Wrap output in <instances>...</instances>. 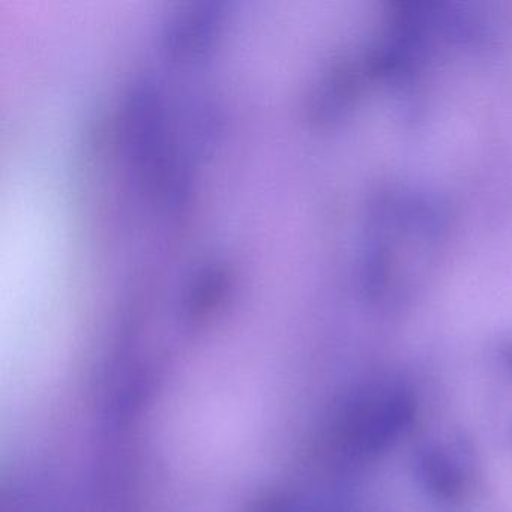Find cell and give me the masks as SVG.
<instances>
[{
	"mask_svg": "<svg viewBox=\"0 0 512 512\" xmlns=\"http://www.w3.org/2000/svg\"><path fill=\"white\" fill-rule=\"evenodd\" d=\"M415 410V397L403 383H365L344 398L335 419V433L347 451L364 457L377 455L406 434Z\"/></svg>",
	"mask_w": 512,
	"mask_h": 512,
	"instance_id": "cell-1",
	"label": "cell"
},
{
	"mask_svg": "<svg viewBox=\"0 0 512 512\" xmlns=\"http://www.w3.org/2000/svg\"><path fill=\"white\" fill-rule=\"evenodd\" d=\"M226 4L221 0H194L164 20L161 44L176 61H196L208 55L224 31Z\"/></svg>",
	"mask_w": 512,
	"mask_h": 512,
	"instance_id": "cell-2",
	"label": "cell"
},
{
	"mask_svg": "<svg viewBox=\"0 0 512 512\" xmlns=\"http://www.w3.org/2000/svg\"><path fill=\"white\" fill-rule=\"evenodd\" d=\"M416 473L427 490L443 500L464 496L469 485V463L463 449L449 445H430L418 452Z\"/></svg>",
	"mask_w": 512,
	"mask_h": 512,
	"instance_id": "cell-3",
	"label": "cell"
},
{
	"mask_svg": "<svg viewBox=\"0 0 512 512\" xmlns=\"http://www.w3.org/2000/svg\"><path fill=\"white\" fill-rule=\"evenodd\" d=\"M233 274L227 263L209 260L191 274L182 295V316L196 323L221 307L232 289Z\"/></svg>",
	"mask_w": 512,
	"mask_h": 512,
	"instance_id": "cell-4",
	"label": "cell"
},
{
	"mask_svg": "<svg viewBox=\"0 0 512 512\" xmlns=\"http://www.w3.org/2000/svg\"><path fill=\"white\" fill-rule=\"evenodd\" d=\"M506 358H508L509 365H511L512 368V349L509 350V353H506Z\"/></svg>",
	"mask_w": 512,
	"mask_h": 512,
	"instance_id": "cell-5",
	"label": "cell"
}]
</instances>
